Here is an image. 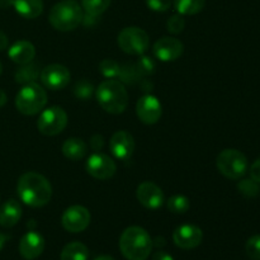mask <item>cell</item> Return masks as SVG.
<instances>
[{"mask_svg":"<svg viewBox=\"0 0 260 260\" xmlns=\"http://www.w3.org/2000/svg\"><path fill=\"white\" fill-rule=\"evenodd\" d=\"M17 193L24 205L29 207H43L51 201L52 187L42 174L28 172L18 179Z\"/></svg>","mask_w":260,"mask_h":260,"instance_id":"6da1fadb","label":"cell"},{"mask_svg":"<svg viewBox=\"0 0 260 260\" xmlns=\"http://www.w3.org/2000/svg\"><path fill=\"white\" fill-rule=\"evenodd\" d=\"M152 239L145 229L131 226L122 233L119 249L128 260H146L152 250Z\"/></svg>","mask_w":260,"mask_h":260,"instance_id":"7a4b0ae2","label":"cell"},{"mask_svg":"<svg viewBox=\"0 0 260 260\" xmlns=\"http://www.w3.org/2000/svg\"><path fill=\"white\" fill-rule=\"evenodd\" d=\"M99 106L111 114H121L128 104V93L122 81L107 79L95 89Z\"/></svg>","mask_w":260,"mask_h":260,"instance_id":"3957f363","label":"cell"},{"mask_svg":"<svg viewBox=\"0 0 260 260\" xmlns=\"http://www.w3.org/2000/svg\"><path fill=\"white\" fill-rule=\"evenodd\" d=\"M83 17V8L75 0H63L51 8L48 20L55 29L61 30V32H69L81 24Z\"/></svg>","mask_w":260,"mask_h":260,"instance_id":"277c9868","label":"cell"},{"mask_svg":"<svg viewBox=\"0 0 260 260\" xmlns=\"http://www.w3.org/2000/svg\"><path fill=\"white\" fill-rule=\"evenodd\" d=\"M47 104V93L37 83H29L22 86L15 96V107L25 116H35L43 111Z\"/></svg>","mask_w":260,"mask_h":260,"instance_id":"5b68a950","label":"cell"},{"mask_svg":"<svg viewBox=\"0 0 260 260\" xmlns=\"http://www.w3.org/2000/svg\"><path fill=\"white\" fill-rule=\"evenodd\" d=\"M216 167L223 177L229 179H241L248 170V159L241 151L235 149H226L218 154Z\"/></svg>","mask_w":260,"mask_h":260,"instance_id":"8992f818","label":"cell"},{"mask_svg":"<svg viewBox=\"0 0 260 260\" xmlns=\"http://www.w3.org/2000/svg\"><path fill=\"white\" fill-rule=\"evenodd\" d=\"M118 46L123 52L141 56L149 50L150 38L144 29L139 27H127L119 32Z\"/></svg>","mask_w":260,"mask_h":260,"instance_id":"52a82bcc","label":"cell"},{"mask_svg":"<svg viewBox=\"0 0 260 260\" xmlns=\"http://www.w3.org/2000/svg\"><path fill=\"white\" fill-rule=\"evenodd\" d=\"M68 113L61 107H50L41 113L37 121L38 131L45 136H56L65 129Z\"/></svg>","mask_w":260,"mask_h":260,"instance_id":"ba28073f","label":"cell"},{"mask_svg":"<svg viewBox=\"0 0 260 260\" xmlns=\"http://www.w3.org/2000/svg\"><path fill=\"white\" fill-rule=\"evenodd\" d=\"M86 172L89 175L99 180H106L113 177L116 174L117 165L112 157L108 155L101 154V152H94L86 160Z\"/></svg>","mask_w":260,"mask_h":260,"instance_id":"9c48e42d","label":"cell"},{"mask_svg":"<svg viewBox=\"0 0 260 260\" xmlns=\"http://www.w3.org/2000/svg\"><path fill=\"white\" fill-rule=\"evenodd\" d=\"M61 223L69 233H81L90 223V212L83 206H71L63 211Z\"/></svg>","mask_w":260,"mask_h":260,"instance_id":"30bf717a","label":"cell"},{"mask_svg":"<svg viewBox=\"0 0 260 260\" xmlns=\"http://www.w3.org/2000/svg\"><path fill=\"white\" fill-rule=\"evenodd\" d=\"M41 81L50 90H61L70 83L71 74L66 66L60 63H52L41 71Z\"/></svg>","mask_w":260,"mask_h":260,"instance_id":"8fae6325","label":"cell"},{"mask_svg":"<svg viewBox=\"0 0 260 260\" xmlns=\"http://www.w3.org/2000/svg\"><path fill=\"white\" fill-rule=\"evenodd\" d=\"M183 51H184V45L182 41L174 37H161L152 46L155 57L162 62L178 60L183 55Z\"/></svg>","mask_w":260,"mask_h":260,"instance_id":"7c38bea8","label":"cell"},{"mask_svg":"<svg viewBox=\"0 0 260 260\" xmlns=\"http://www.w3.org/2000/svg\"><path fill=\"white\" fill-rule=\"evenodd\" d=\"M136 114L141 122L146 124H154L160 119L162 114L161 103L156 96L151 94H145L137 101Z\"/></svg>","mask_w":260,"mask_h":260,"instance_id":"4fadbf2b","label":"cell"},{"mask_svg":"<svg viewBox=\"0 0 260 260\" xmlns=\"http://www.w3.org/2000/svg\"><path fill=\"white\" fill-rule=\"evenodd\" d=\"M203 233L198 226L184 223V225L178 226L173 233V241L175 245L180 249H194L202 243Z\"/></svg>","mask_w":260,"mask_h":260,"instance_id":"5bb4252c","label":"cell"},{"mask_svg":"<svg viewBox=\"0 0 260 260\" xmlns=\"http://www.w3.org/2000/svg\"><path fill=\"white\" fill-rule=\"evenodd\" d=\"M136 196L139 202L147 210H157L164 203L162 190L152 182L141 183L137 187Z\"/></svg>","mask_w":260,"mask_h":260,"instance_id":"9a60e30c","label":"cell"},{"mask_svg":"<svg viewBox=\"0 0 260 260\" xmlns=\"http://www.w3.org/2000/svg\"><path fill=\"white\" fill-rule=\"evenodd\" d=\"M112 155L118 160H128L135 150V140L129 132L117 131L109 141Z\"/></svg>","mask_w":260,"mask_h":260,"instance_id":"2e32d148","label":"cell"},{"mask_svg":"<svg viewBox=\"0 0 260 260\" xmlns=\"http://www.w3.org/2000/svg\"><path fill=\"white\" fill-rule=\"evenodd\" d=\"M45 250V239L40 233L30 230L20 239L19 253L25 260H35Z\"/></svg>","mask_w":260,"mask_h":260,"instance_id":"e0dca14e","label":"cell"},{"mask_svg":"<svg viewBox=\"0 0 260 260\" xmlns=\"http://www.w3.org/2000/svg\"><path fill=\"white\" fill-rule=\"evenodd\" d=\"M8 56L13 62L18 65H25L33 61L36 56V48L28 41H18L14 45L10 46Z\"/></svg>","mask_w":260,"mask_h":260,"instance_id":"ac0fdd59","label":"cell"},{"mask_svg":"<svg viewBox=\"0 0 260 260\" xmlns=\"http://www.w3.org/2000/svg\"><path fill=\"white\" fill-rule=\"evenodd\" d=\"M22 217V206L18 201L8 200L0 207V226L3 228H13L19 222Z\"/></svg>","mask_w":260,"mask_h":260,"instance_id":"d6986e66","label":"cell"},{"mask_svg":"<svg viewBox=\"0 0 260 260\" xmlns=\"http://www.w3.org/2000/svg\"><path fill=\"white\" fill-rule=\"evenodd\" d=\"M61 150L66 159L71 160V161H79L85 157L86 152H88V146L81 139L71 137L63 142Z\"/></svg>","mask_w":260,"mask_h":260,"instance_id":"ffe728a7","label":"cell"},{"mask_svg":"<svg viewBox=\"0 0 260 260\" xmlns=\"http://www.w3.org/2000/svg\"><path fill=\"white\" fill-rule=\"evenodd\" d=\"M13 7L15 12L25 19H35L43 12L42 0H14Z\"/></svg>","mask_w":260,"mask_h":260,"instance_id":"44dd1931","label":"cell"},{"mask_svg":"<svg viewBox=\"0 0 260 260\" xmlns=\"http://www.w3.org/2000/svg\"><path fill=\"white\" fill-rule=\"evenodd\" d=\"M89 249L79 241H73L65 245L61 251V260H88Z\"/></svg>","mask_w":260,"mask_h":260,"instance_id":"7402d4cb","label":"cell"},{"mask_svg":"<svg viewBox=\"0 0 260 260\" xmlns=\"http://www.w3.org/2000/svg\"><path fill=\"white\" fill-rule=\"evenodd\" d=\"M41 73L38 70V65L36 63H25V65H20V68L15 71V81L18 84H25L36 83L38 78H40Z\"/></svg>","mask_w":260,"mask_h":260,"instance_id":"603a6c76","label":"cell"},{"mask_svg":"<svg viewBox=\"0 0 260 260\" xmlns=\"http://www.w3.org/2000/svg\"><path fill=\"white\" fill-rule=\"evenodd\" d=\"M206 0H174L177 12L182 15H194L205 8Z\"/></svg>","mask_w":260,"mask_h":260,"instance_id":"cb8c5ba5","label":"cell"},{"mask_svg":"<svg viewBox=\"0 0 260 260\" xmlns=\"http://www.w3.org/2000/svg\"><path fill=\"white\" fill-rule=\"evenodd\" d=\"M168 210L172 213H175V215H182V213H185L190 207L189 200H188L185 196L183 194H175L172 196V197L168 200L167 202Z\"/></svg>","mask_w":260,"mask_h":260,"instance_id":"d4e9b609","label":"cell"},{"mask_svg":"<svg viewBox=\"0 0 260 260\" xmlns=\"http://www.w3.org/2000/svg\"><path fill=\"white\" fill-rule=\"evenodd\" d=\"M122 66L119 65L117 61L112 60V58H104L101 63H99V71L102 75L107 79H117L121 75Z\"/></svg>","mask_w":260,"mask_h":260,"instance_id":"484cf974","label":"cell"},{"mask_svg":"<svg viewBox=\"0 0 260 260\" xmlns=\"http://www.w3.org/2000/svg\"><path fill=\"white\" fill-rule=\"evenodd\" d=\"M83 9L91 15H101L111 5V0H81Z\"/></svg>","mask_w":260,"mask_h":260,"instance_id":"4316f807","label":"cell"},{"mask_svg":"<svg viewBox=\"0 0 260 260\" xmlns=\"http://www.w3.org/2000/svg\"><path fill=\"white\" fill-rule=\"evenodd\" d=\"M94 90L95 89H94L93 84L90 81L85 80V79H81L74 86V95L78 99H80V101H88L94 94Z\"/></svg>","mask_w":260,"mask_h":260,"instance_id":"83f0119b","label":"cell"},{"mask_svg":"<svg viewBox=\"0 0 260 260\" xmlns=\"http://www.w3.org/2000/svg\"><path fill=\"white\" fill-rule=\"evenodd\" d=\"M238 189L245 197H255L260 192L259 183L251 179V178H249V179H241L238 183Z\"/></svg>","mask_w":260,"mask_h":260,"instance_id":"f1b7e54d","label":"cell"},{"mask_svg":"<svg viewBox=\"0 0 260 260\" xmlns=\"http://www.w3.org/2000/svg\"><path fill=\"white\" fill-rule=\"evenodd\" d=\"M155 68H156V65H155L154 60L151 57H147V56H140L136 63V69L140 75H151V74H154Z\"/></svg>","mask_w":260,"mask_h":260,"instance_id":"f546056e","label":"cell"},{"mask_svg":"<svg viewBox=\"0 0 260 260\" xmlns=\"http://www.w3.org/2000/svg\"><path fill=\"white\" fill-rule=\"evenodd\" d=\"M245 251L253 260H260V235H254L246 241Z\"/></svg>","mask_w":260,"mask_h":260,"instance_id":"4dcf8cb0","label":"cell"},{"mask_svg":"<svg viewBox=\"0 0 260 260\" xmlns=\"http://www.w3.org/2000/svg\"><path fill=\"white\" fill-rule=\"evenodd\" d=\"M184 27H185V20L184 18H183V15L179 14V13H178V14L172 15L167 22L168 30H169L170 33H173V35H178V33L183 32Z\"/></svg>","mask_w":260,"mask_h":260,"instance_id":"1f68e13d","label":"cell"},{"mask_svg":"<svg viewBox=\"0 0 260 260\" xmlns=\"http://www.w3.org/2000/svg\"><path fill=\"white\" fill-rule=\"evenodd\" d=\"M147 7L154 12H167L172 5V0H146Z\"/></svg>","mask_w":260,"mask_h":260,"instance_id":"d6a6232c","label":"cell"},{"mask_svg":"<svg viewBox=\"0 0 260 260\" xmlns=\"http://www.w3.org/2000/svg\"><path fill=\"white\" fill-rule=\"evenodd\" d=\"M250 178L260 184V157L253 162L250 168Z\"/></svg>","mask_w":260,"mask_h":260,"instance_id":"836d02e7","label":"cell"},{"mask_svg":"<svg viewBox=\"0 0 260 260\" xmlns=\"http://www.w3.org/2000/svg\"><path fill=\"white\" fill-rule=\"evenodd\" d=\"M103 145H104L103 136H101V135H94V136L91 137L90 147L93 150H95V151H99V150H102Z\"/></svg>","mask_w":260,"mask_h":260,"instance_id":"e575fe53","label":"cell"},{"mask_svg":"<svg viewBox=\"0 0 260 260\" xmlns=\"http://www.w3.org/2000/svg\"><path fill=\"white\" fill-rule=\"evenodd\" d=\"M152 260H174V258L165 251H157L152 256Z\"/></svg>","mask_w":260,"mask_h":260,"instance_id":"d590c367","label":"cell"},{"mask_svg":"<svg viewBox=\"0 0 260 260\" xmlns=\"http://www.w3.org/2000/svg\"><path fill=\"white\" fill-rule=\"evenodd\" d=\"M9 45V40H8V36L4 32L0 30V51H4L5 48H8Z\"/></svg>","mask_w":260,"mask_h":260,"instance_id":"8d00e7d4","label":"cell"},{"mask_svg":"<svg viewBox=\"0 0 260 260\" xmlns=\"http://www.w3.org/2000/svg\"><path fill=\"white\" fill-rule=\"evenodd\" d=\"M13 2L14 0H0V9H8L13 7Z\"/></svg>","mask_w":260,"mask_h":260,"instance_id":"74e56055","label":"cell"},{"mask_svg":"<svg viewBox=\"0 0 260 260\" xmlns=\"http://www.w3.org/2000/svg\"><path fill=\"white\" fill-rule=\"evenodd\" d=\"M7 101H8L7 94H5L4 90H2V89H0V108L5 106V103H7Z\"/></svg>","mask_w":260,"mask_h":260,"instance_id":"f35d334b","label":"cell"},{"mask_svg":"<svg viewBox=\"0 0 260 260\" xmlns=\"http://www.w3.org/2000/svg\"><path fill=\"white\" fill-rule=\"evenodd\" d=\"M5 241H7V238H5V236L3 235L2 233H0V250H2V249L4 248V245H5Z\"/></svg>","mask_w":260,"mask_h":260,"instance_id":"ab89813d","label":"cell"},{"mask_svg":"<svg viewBox=\"0 0 260 260\" xmlns=\"http://www.w3.org/2000/svg\"><path fill=\"white\" fill-rule=\"evenodd\" d=\"M94 260H114V259L111 258V256H108V255H102V256H98V258L94 259Z\"/></svg>","mask_w":260,"mask_h":260,"instance_id":"60d3db41","label":"cell"},{"mask_svg":"<svg viewBox=\"0 0 260 260\" xmlns=\"http://www.w3.org/2000/svg\"><path fill=\"white\" fill-rule=\"evenodd\" d=\"M3 73V66H2V62H0V75H2Z\"/></svg>","mask_w":260,"mask_h":260,"instance_id":"b9f144b4","label":"cell"}]
</instances>
